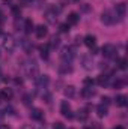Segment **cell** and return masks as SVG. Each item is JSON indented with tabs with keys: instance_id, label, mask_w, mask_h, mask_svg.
Here are the masks:
<instances>
[{
	"instance_id": "cell-1",
	"label": "cell",
	"mask_w": 128,
	"mask_h": 129,
	"mask_svg": "<svg viewBox=\"0 0 128 129\" xmlns=\"http://www.w3.org/2000/svg\"><path fill=\"white\" fill-rule=\"evenodd\" d=\"M24 71H26V75L29 77V78H36L38 77V72H39V68H38V63L35 62V60H27L26 64H24Z\"/></svg>"
},
{
	"instance_id": "cell-2",
	"label": "cell",
	"mask_w": 128,
	"mask_h": 129,
	"mask_svg": "<svg viewBox=\"0 0 128 129\" xmlns=\"http://www.w3.org/2000/svg\"><path fill=\"white\" fill-rule=\"evenodd\" d=\"M75 57V50L72 47H63L60 51V59L63 60V63H71Z\"/></svg>"
},
{
	"instance_id": "cell-3",
	"label": "cell",
	"mask_w": 128,
	"mask_h": 129,
	"mask_svg": "<svg viewBox=\"0 0 128 129\" xmlns=\"http://www.w3.org/2000/svg\"><path fill=\"white\" fill-rule=\"evenodd\" d=\"M15 47H17V41L14 39V36H12V35H6V36L3 38V48H5L8 53H14Z\"/></svg>"
},
{
	"instance_id": "cell-4",
	"label": "cell",
	"mask_w": 128,
	"mask_h": 129,
	"mask_svg": "<svg viewBox=\"0 0 128 129\" xmlns=\"http://www.w3.org/2000/svg\"><path fill=\"white\" fill-rule=\"evenodd\" d=\"M116 14H113L112 11H104L102 14H101V21L105 24V26H112V24H115L116 23V17H115Z\"/></svg>"
},
{
	"instance_id": "cell-5",
	"label": "cell",
	"mask_w": 128,
	"mask_h": 129,
	"mask_svg": "<svg viewBox=\"0 0 128 129\" xmlns=\"http://www.w3.org/2000/svg\"><path fill=\"white\" fill-rule=\"evenodd\" d=\"M60 113H62V116H63L65 119H68V120L74 119V113H72V108L68 104V101H62V104H60Z\"/></svg>"
},
{
	"instance_id": "cell-6",
	"label": "cell",
	"mask_w": 128,
	"mask_h": 129,
	"mask_svg": "<svg viewBox=\"0 0 128 129\" xmlns=\"http://www.w3.org/2000/svg\"><path fill=\"white\" fill-rule=\"evenodd\" d=\"M101 53H102L104 57H107V59L116 57V47H115L113 44H105V45L101 48Z\"/></svg>"
},
{
	"instance_id": "cell-7",
	"label": "cell",
	"mask_w": 128,
	"mask_h": 129,
	"mask_svg": "<svg viewBox=\"0 0 128 129\" xmlns=\"http://www.w3.org/2000/svg\"><path fill=\"white\" fill-rule=\"evenodd\" d=\"M60 12V8H56V6H51L47 12H45V18L48 23H56L57 20V14Z\"/></svg>"
},
{
	"instance_id": "cell-8",
	"label": "cell",
	"mask_w": 128,
	"mask_h": 129,
	"mask_svg": "<svg viewBox=\"0 0 128 129\" xmlns=\"http://www.w3.org/2000/svg\"><path fill=\"white\" fill-rule=\"evenodd\" d=\"M48 83H50L48 75H38V77L35 78V84H36L38 89H47Z\"/></svg>"
},
{
	"instance_id": "cell-9",
	"label": "cell",
	"mask_w": 128,
	"mask_h": 129,
	"mask_svg": "<svg viewBox=\"0 0 128 129\" xmlns=\"http://www.w3.org/2000/svg\"><path fill=\"white\" fill-rule=\"evenodd\" d=\"M115 12H116V17H119V18H124L125 17V14H127V5L122 2V3H118L116 5V9H115Z\"/></svg>"
},
{
	"instance_id": "cell-10",
	"label": "cell",
	"mask_w": 128,
	"mask_h": 129,
	"mask_svg": "<svg viewBox=\"0 0 128 129\" xmlns=\"http://www.w3.org/2000/svg\"><path fill=\"white\" fill-rule=\"evenodd\" d=\"M78 20H80L78 14H77V12H71V14H68V18H66V24H68V26H75V24L78 23Z\"/></svg>"
},
{
	"instance_id": "cell-11",
	"label": "cell",
	"mask_w": 128,
	"mask_h": 129,
	"mask_svg": "<svg viewBox=\"0 0 128 129\" xmlns=\"http://www.w3.org/2000/svg\"><path fill=\"white\" fill-rule=\"evenodd\" d=\"M96 83L99 84V86H109L110 84V75L109 74H101L98 78H96Z\"/></svg>"
},
{
	"instance_id": "cell-12",
	"label": "cell",
	"mask_w": 128,
	"mask_h": 129,
	"mask_svg": "<svg viewBox=\"0 0 128 129\" xmlns=\"http://www.w3.org/2000/svg\"><path fill=\"white\" fill-rule=\"evenodd\" d=\"M47 33H48V30H47V27H45L44 24H41V26H38V27L35 29V35H36V38H39V39L45 38Z\"/></svg>"
},
{
	"instance_id": "cell-13",
	"label": "cell",
	"mask_w": 128,
	"mask_h": 129,
	"mask_svg": "<svg viewBox=\"0 0 128 129\" xmlns=\"http://www.w3.org/2000/svg\"><path fill=\"white\" fill-rule=\"evenodd\" d=\"M83 42H84V45H86V47L94 48V47L96 45V38L94 36V35H88V36H84Z\"/></svg>"
},
{
	"instance_id": "cell-14",
	"label": "cell",
	"mask_w": 128,
	"mask_h": 129,
	"mask_svg": "<svg viewBox=\"0 0 128 129\" xmlns=\"http://www.w3.org/2000/svg\"><path fill=\"white\" fill-rule=\"evenodd\" d=\"M30 117H32L33 120H41V119L44 117V113H42V110H39V108H32V110H30Z\"/></svg>"
},
{
	"instance_id": "cell-15",
	"label": "cell",
	"mask_w": 128,
	"mask_h": 129,
	"mask_svg": "<svg viewBox=\"0 0 128 129\" xmlns=\"http://www.w3.org/2000/svg\"><path fill=\"white\" fill-rule=\"evenodd\" d=\"M95 90L92 89V87H83V90H81V96L83 98H86V99H89V98H92V96H95Z\"/></svg>"
},
{
	"instance_id": "cell-16",
	"label": "cell",
	"mask_w": 128,
	"mask_h": 129,
	"mask_svg": "<svg viewBox=\"0 0 128 129\" xmlns=\"http://www.w3.org/2000/svg\"><path fill=\"white\" fill-rule=\"evenodd\" d=\"M0 95H2V99L3 101H9V99H12V96H14V92H12V89H3L0 92Z\"/></svg>"
},
{
	"instance_id": "cell-17",
	"label": "cell",
	"mask_w": 128,
	"mask_h": 129,
	"mask_svg": "<svg viewBox=\"0 0 128 129\" xmlns=\"http://www.w3.org/2000/svg\"><path fill=\"white\" fill-rule=\"evenodd\" d=\"M107 105H104V104H99L98 107H96V114H98V117H104V116H107Z\"/></svg>"
},
{
	"instance_id": "cell-18",
	"label": "cell",
	"mask_w": 128,
	"mask_h": 129,
	"mask_svg": "<svg viewBox=\"0 0 128 129\" xmlns=\"http://www.w3.org/2000/svg\"><path fill=\"white\" fill-rule=\"evenodd\" d=\"M116 105H119V107H127L128 105V98L125 96V95L116 96Z\"/></svg>"
},
{
	"instance_id": "cell-19",
	"label": "cell",
	"mask_w": 128,
	"mask_h": 129,
	"mask_svg": "<svg viewBox=\"0 0 128 129\" xmlns=\"http://www.w3.org/2000/svg\"><path fill=\"white\" fill-rule=\"evenodd\" d=\"M59 72L60 74H71L72 72V66H71V63H63L59 66Z\"/></svg>"
},
{
	"instance_id": "cell-20",
	"label": "cell",
	"mask_w": 128,
	"mask_h": 129,
	"mask_svg": "<svg viewBox=\"0 0 128 129\" xmlns=\"http://www.w3.org/2000/svg\"><path fill=\"white\" fill-rule=\"evenodd\" d=\"M88 116H89V113H88V110H78L77 111V119L80 120V122H86V119H88Z\"/></svg>"
},
{
	"instance_id": "cell-21",
	"label": "cell",
	"mask_w": 128,
	"mask_h": 129,
	"mask_svg": "<svg viewBox=\"0 0 128 129\" xmlns=\"http://www.w3.org/2000/svg\"><path fill=\"white\" fill-rule=\"evenodd\" d=\"M63 93H65L66 98H74L75 96V87H74V86H66L65 90H63Z\"/></svg>"
},
{
	"instance_id": "cell-22",
	"label": "cell",
	"mask_w": 128,
	"mask_h": 129,
	"mask_svg": "<svg viewBox=\"0 0 128 129\" xmlns=\"http://www.w3.org/2000/svg\"><path fill=\"white\" fill-rule=\"evenodd\" d=\"M48 50H50L48 45H41L39 47V53H41V57L42 59H47L48 57Z\"/></svg>"
},
{
	"instance_id": "cell-23",
	"label": "cell",
	"mask_w": 128,
	"mask_h": 129,
	"mask_svg": "<svg viewBox=\"0 0 128 129\" xmlns=\"http://www.w3.org/2000/svg\"><path fill=\"white\" fill-rule=\"evenodd\" d=\"M59 44H60V39L57 38V36H51V39H50V48H57L59 47Z\"/></svg>"
},
{
	"instance_id": "cell-24",
	"label": "cell",
	"mask_w": 128,
	"mask_h": 129,
	"mask_svg": "<svg viewBox=\"0 0 128 129\" xmlns=\"http://www.w3.org/2000/svg\"><path fill=\"white\" fill-rule=\"evenodd\" d=\"M32 30H35V29H33L32 20H26V21H24V32L26 33H32Z\"/></svg>"
},
{
	"instance_id": "cell-25",
	"label": "cell",
	"mask_w": 128,
	"mask_h": 129,
	"mask_svg": "<svg viewBox=\"0 0 128 129\" xmlns=\"http://www.w3.org/2000/svg\"><path fill=\"white\" fill-rule=\"evenodd\" d=\"M83 66H84V69H92L94 62H91L89 57H83Z\"/></svg>"
},
{
	"instance_id": "cell-26",
	"label": "cell",
	"mask_w": 128,
	"mask_h": 129,
	"mask_svg": "<svg viewBox=\"0 0 128 129\" xmlns=\"http://www.w3.org/2000/svg\"><path fill=\"white\" fill-rule=\"evenodd\" d=\"M32 101H33L32 95H24L23 96V104L24 105H32Z\"/></svg>"
},
{
	"instance_id": "cell-27",
	"label": "cell",
	"mask_w": 128,
	"mask_h": 129,
	"mask_svg": "<svg viewBox=\"0 0 128 129\" xmlns=\"http://www.w3.org/2000/svg\"><path fill=\"white\" fill-rule=\"evenodd\" d=\"M118 68L119 69H127V59H119L118 60Z\"/></svg>"
},
{
	"instance_id": "cell-28",
	"label": "cell",
	"mask_w": 128,
	"mask_h": 129,
	"mask_svg": "<svg viewBox=\"0 0 128 129\" xmlns=\"http://www.w3.org/2000/svg\"><path fill=\"white\" fill-rule=\"evenodd\" d=\"M113 86H115V89H121V87L125 86V80H116Z\"/></svg>"
},
{
	"instance_id": "cell-29",
	"label": "cell",
	"mask_w": 128,
	"mask_h": 129,
	"mask_svg": "<svg viewBox=\"0 0 128 129\" xmlns=\"http://www.w3.org/2000/svg\"><path fill=\"white\" fill-rule=\"evenodd\" d=\"M12 14H14V17H15V18H18V17L21 15L20 8H18V6H12Z\"/></svg>"
},
{
	"instance_id": "cell-30",
	"label": "cell",
	"mask_w": 128,
	"mask_h": 129,
	"mask_svg": "<svg viewBox=\"0 0 128 129\" xmlns=\"http://www.w3.org/2000/svg\"><path fill=\"white\" fill-rule=\"evenodd\" d=\"M59 30H60V33H68L69 32V26L65 23V24H60L59 26Z\"/></svg>"
},
{
	"instance_id": "cell-31",
	"label": "cell",
	"mask_w": 128,
	"mask_h": 129,
	"mask_svg": "<svg viewBox=\"0 0 128 129\" xmlns=\"http://www.w3.org/2000/svg\"><path fill=\"white\" fill-rule=\"evenodd\" d=\"M84 86H86V87H92V86H94V80H92V78H86V80H84Z\"/></svg>"
},
{
	"instance_id": "cell-32",
	"label": "cell",
	"mask_w": 128,
	"mask_h": 129,
	"mask_svg": "<svg viewBox=\"0 0 128 129\" xmlns=\"http://www.w3.org/2000/svg\"><path fill=\"white\" fill-rule=\"evenodd\" d=\"M53 129H65L63 123H60V122H56L54 125H53Z\"/></svg>"
},
{
	"instance_id": "cell-33",
	"label": "cell",
	"mask_w": 128,
	"mask_h": 129,
	"mask_svg": "<svg viewBox=\"0 0 128 129\" xmlns=\"http://www.w3.org/2000/svg\"><path fill=\"white\" fill-rule=\"evenodd\" d=\"M86 129H101V126H99V123H92V126H89Z\"/></svg>"
},
{
	"instance_id": "cell-34",
	"label": "cell",
	"mask_w": 128,
	"mask_h": 129,
	"mask_svg": "<svg viewBox=\"0 0 128 129\" xmlns=\"http://www.w3.org/2000/svg\"><path fill=\"white\" fill-rule=\"evenodd\" d=\"M102 104H104V105H109V104H110V98L104 96V98H102Z\"/></svg>"
},
{
	"instance_id": "cell-35",
	"label": "cell",
	"mask_w": 128,
	"mask_h": 129,
	"mask_svg": "<svg viewBox=\"0 0 128 129\" xmlns=\"http://www.w3.org/2000/svg\"><path fill=\"white\" fill-rule=\"evenodd\" d=\"M0 129H11V128H9L8 125H3V123H2V125H0Z\"/></svg>"
},
{
	"instance_id": "cell-36",
	"label": "cell",
	"mask_w": 128,
	"mask_h": 129,
	"mask_svg": "<svg viewBox=\"0 0 128 129\" xmlns=\"http://www.w3.org/2000/svg\"><path fill=\"white\" fill-rule=\"evenodd\" d=\"M3 21V14H2V11H0V23Z\"/></svg>"
},
{
	"instance_id": "cell-37",
	"label": "cell",
	"mask_w": 128,
	"mask_h": 129,
	"mask_svg": "<svg viewBox=\"0 0 128 129\" xmlns=\"http://www.w3.org/2000/svg\"><path fill=\"white\" fill-rule=\"evenodd\" d=\"M115 129H125V128H124V126H116Z\"/></svg>"
},
{
	"instance_id": "cell-38",
	"label": "cell",
	"mask_w": 128,
	"mask_h": 129,
	"mask_svg": "<svg viewBox=\"0 0 128 129\" xmlns=\"http://www.w3.org/2000/svg\"><path fill=\"white\" fill-rule=\"evenodd\" d=\"M2 101H3V99H2V95H0V102H2Z\"/></svg>"
},
{
	"instance_id": "cell-39",
	"label": "cell",
	"mask_w": 128,
	"mask_h": 129,
	"mask_svg": "<svg viewBox=\"0 0 128 129\" xmlns=\"http://www.w3.org/2000/svg\"><path fill=\"white\" fill-rule=\"evenodd\" d=\"M5 2H11V0H5Z\"/></svg>"
},
{
	"instance_id": "cell-40",
	"label": "cell",
	"mask_w": 128,
	"mask_h": 129,
	"mask_svg": "<svg viewBox=\"0 0 128 129\" xmlns=\"http://www.w3.org/2000/svg\"><path fill=\"white\" fill-rule=\"evenodd\" d=\"M0 35H2V29H0Z\"/></svg>"
}]
</instances>
